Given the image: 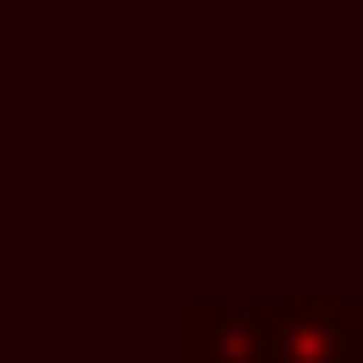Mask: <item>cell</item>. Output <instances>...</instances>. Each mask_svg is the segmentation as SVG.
<instances>
[{
    "instance_id": "1",
    "label": "cell",
    "mask_w": 363,
    "mask_h": 363,
    "mask_svg": "<svg viewBox=\"0 0 363 363\" xmlns=\"http://www.w3.org/2000/svg\"><path fill=\"white\" fill-rule=\"evenodd\" d=\"M178 363H363V296L178 304Z\"/></svg>"
}]
</instances>
